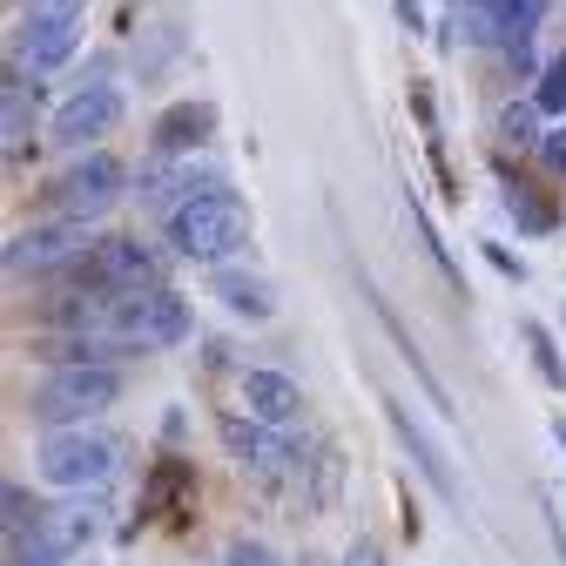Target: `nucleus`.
Listing matches in <instances>:
<instances>
[{"label":"nucleus","instance_id":"obj_1","mask_svg":"<svg viewBox=\"0 0 566 566\" xmlns=\"http://www.w3.org/2000/svg\"><path fill=\"white\" fill-rule=\"evenodd\" d=\"M256 237V209L230 189V196H202V202H182L176 217H169V250L189 256V263H209V270H223L250 250Z\"/></svg>","mask_w":566,"mask_h":566},{"label":"nucleus","instance_id":"obj_2","mask_svg":"<svg viewBox=\"0 0 566 566\" xmlns=\"http://www.w3.org/2000/svg\"><path fill=\"white\" fill-rule=\"evenodd\" d=\"M122 365H67V371H48L34 391H28V418L41 432H75V424L102 418L115 398H122Z\"/></svg>","mask_w":566,"mask_h":566},{"label":"nucleus","instance_id":"obj_3","mask_svg":"<svg viewBox=\"0 0 566 566\" xmlns=\"http://www.w3.org/2000/svg\"><path fill=\"white\" fill-rule=\"evenodd\" d=\"M196 331V317H189V304L169 291H128V297H115V311H108V324H102V337L122 350V358H149V350H176L182 337Z\"/></svg>","mask_w":566,"mask_h":566},{"label":"nucleus","instance_id":"obj_4","mask_svg":"<svg viewBox=\"0 0 566 566\" xmlns=\"http://www.w3.org/2000/svg\"><path fill=\"white\" fill-rule=\"evenodd\" d=\"M115 465H122V439L88 432V424H75V432H48L41 452H34V472L54 492H95V485L115 479Z\"/></svg>","mask_w":566,"mask_h":566},{"label":"nucleus","instance_id":"obj_5","mask_svg":"<svg viewBox=\"0 0 566 566\" xmlns=\"http://www.w3.org/2000/svg\"><path fill=\"white\" fill-rule=\"evenodd\" d=\"M122 196H128V163H122V156H108V149L75 156V163H67V169L48 182V209H54V217H75V223L108 217Z\"/></svg>","mask_w":566,"mask_h":566},{"label":"nucleus","instance_id":"obj_6","mask_svg":"<svg viewBox=\"0 0 566 566\" xmlns=\"http://www.w3.org/2000/svg\"><path fill=\"white\" fill-rule=\"evenodd\" d=\"M122 108L128 102H122L115 82H82L75 95L48 115V142H54V149H67V156H88V149H102V135H115Z\"/></svg>","mask_w":566,"mask_h":566},{"label":"nucleus","instance_id":"obj_7","mask_svg":"<svg viewBox=\"0 0 566 566\" xmlns=\"http://www.w3.org/2000/svg\"><path fill=\"white\" fill-rule=\"evenodd\" d=\"M102 237H88V223H75V217H48V223H34V230H14L8 237V250H0V263H8V276H54V270H67L82 250H95Z\"/></svg>","mask_w":566,"mask_h":566},{"label":"nucleus","instance_id":"obj_8","mask_svg":"<svg viewBox=\"0 0 566 566\" xmlns=\"http://www.w3.org/2000/svg\"><path fill=\"white\" fill-rule=\"evenodd\" d=\"M135 196L142 209H163V217H176L182 202H202V196H230V176L209 169L196 156H149L135 176Z\"/></svg>","mask_w":566,"mask_h":566},{"label":"nucleus","instance_id":"obj_9","mask_svg":"<svg viewBox=\"0 0 566 566\" xmlns=\"http://www.w3.org/2000/svg\"><path fill=\"white\" fill-rule=\"evenodd\" d=\"M217 432H223L230 459H237L243 472H256V479H291V472H304V465H311V459H304V446H297L291 432H276V424H263V418H250V411L217 418Z\"/></svg>","mask_w":566,"mask_h":566},{"label":"nucleus","instance_id":"obj_10","mask_svg":"<svg viewBox=\"0 0 566 566\" xmlns=\"http://www.w3.org/2000/svg\"><path fill=\"white\" fill-rule=\"evenodd\" d=\"M378 405H385V418H391L398 446L411 452V465H418L424 479H432V492H439V500H446V506H465V485H459V472H452L446 446H439V439H432V432H424V424L411 418V405H405V398H378Z\"/></svg>","mask_w":566,"mask_h":566},{"label":"nucleus","instance_id":"obj_11","mask_svg":"<svg viewBox=\"0 0 566 566\" xmlns=\"http://www.w3.org/2000/svg\"><path fill=\"white\" fill-rule=\"evenodd\" d=\"M209 297H217L230 317H243V324H270L276 317V283L263 270H243V263L209 270Z\"/></svg>","mask_w":566,"mask_h":566},{"label":"nucleus","instance_id":"obj_12","mask_svg":"<svg viewBox=\"0 0 566 566\" xmlns=\"http://www.w3.org/2000/svg\"><path fill=\"white\" fill-rule=\"evenodd\" d=\"M237 398H243L250 418L276 424V432H291V424L304 418V391H297L291 371H243V378H237Z\"/></svg>","mask_w":566,"mask_h":566},{"label":"nucleus","instance_id":"obj_13","mask_svg":"<svg viewBox=\"0 0 566 566\" xmlns=\"http://www.w3.org/2000/svg\"><path fill=\"white\" fill-rule=\"evenodd\" d=\"M209 135H217V102H169L149 128L156 156H196Z\"/></svg>","mask_w":566,"mask_h":566},{"label":"nucleus","instance_id":"obj_14","mask_svg":"<svg viewBox=\"0 0 566 566\" xmlns=\"http://www.w3.org/2000/svg\"><path fill=\"white\" fill-rule=\"evenodd\" d=\"M34 122H41V82H28V67L14 61L8 82H0V135H8V156H21L34 142Z\"/></svg>","mask_w":566,"mask_h":566},{"label":"nucleus","instance_id":"obj_15","mask_svg":"<svg viewBox=\"0 0 566 566\" xmlns=\"http://www.w3.org/2000/svg\"><path fill=\"white\" fill-rule=\"evenodd\" d=\"M41 533L75 559V553H88L95 539H102V500H88V492H75V500H61V506H48V520H41Z\"/></svg>","mask_w":566,"mask_h":566},{"label":"nucleus","instance_id":"obj_16","mask_svg":"<svg viewBox=\"0 0 566 566\" xmlns=\"http://www.w3.org/2000/svg\"><path fill=\"white\" fill-rule=\"evenodd\" d=\"M88 21H48V28H21V67H34V75H54V67L75 61Z\"/></svg>","mask_w":566,"mask_h":566},{"label":"nucleus","instance_id":"obj_17","mask_svg":"<svg viewBox=\"0 0 566 566\" xmlns=\"http://www.w3.org/2000/svg\"><path fill=\"white\" fill-rule=\"evenodd\" d=\"M371 317H378V324H385V337H391V344H398V358H405V365H411V378H418V385H424V398H432V405H439V411H452V398H446V385H439V378H432V365H424V350H418V337H411V331H405V324H398V311H391V304H385V297H371Z\"/></svg>","mask_w":566,"mask_h":566},{"label":"nucleus","instance_id":"obj_18","mask_svg":"<svg viewBox=\"0 0 566 566\" xmlns=\"http://www.w3.org/2000/svg\"><path fill=\"white\" fill-rule=\"evenodd\" d=\"M452 28L472 48H506V21H500V0H452Z\"/></svg>","mask_w":566,"mask_h":566},{"label":"nucleus","instance_id":"obj_19","mask_svg":"<svg viewBox=\"0 0 566 566\" xmlns=\"http://www.w3.org/2000/svg\"><path fill=\"white\" fill-rule=\"evenodd\" d=\"M539 122H546V115L533 108V95H526V102H506V108H500V142H506V149H539V142H546Z\"/></svg>","mask_w":566,"mask_h":566},{"label":"nucleus","instance_id":"obj_20","mask_svg":"<svg viewBox=\"0 0 566 566\" xmlns=\"http://www.w3.org/2000/svg\"><path fill=\"white\" fill-rule=\"evenodd\" d=\"M520 337H526V350H533V371H539V378H546L553 391H566V358H559V344H553V331L526 317V324H520Z\"/></svg>","mask_w":566,"mask_h":566},{"label":"nucleus","instance_id":"obj_21","mask_svg":"<svg viewBox=\"0 0 566 566\" xmlns=\"http://www.w3.org/2000/svg\"><path fill=\"white\" fill-rule=\"evenodd\" d=\"M506 209H513V223H520L526 237H546V230L559 223V217H553V202H539L526 182H513V189H506Z\"/></svg>","mask_w":566,"mask_h":566},{"label":"nucleus","instance_id":"obj_22","mask_svg":"<svg viewBox=\"0 0 566 566\" xmlns=\"http://www.w3.org/2000/svg\"><path fill=\"white\" fill-rule=\"evenodd\" d=\"M8 566H67V553L34 526V533H8Z\"/></svg>","mask_w":566,"mask_h":566},{"label":"nucleus","instance_id":"obj_23","mask_svg":"<svg viewBox=\"0 0 566 566\" xmlns=\"http://www.w3.org/2000/svg\"><path fill=\"white\" fill-rule=\"evenodd\" d=\"M533 108H539V115H566V48L533 75Z\"/></svg>","mask_w":566,"mask_h":566},{"label":"nucleus","instance_id":"obj_24","mask_svg":"<svg viewBox=\"0 0 566 566\" xmlns=\"http://www.w3.org/2000/svg\"><path fill=\"white\" fill-rule=\"evenodd\" d=\"M0 506H8V533H34V526L48 520V506L34 500L28 485H8V492H0Z\"/></svg>","mask_w":566,"mask_h":566},{"label":"nucleus","instance_id":"obj_25","mask_svg":"<svg viewBox=\"0 0 566 566\" xmlns=\"http://www.w3.org/2000/svg\"><path fill=\"white\" fill-rule=\"evenodd\" d=\"M48 21H88V0H28L21 28H48Z\"/></svg>","mask_w":566,"mask_h":566},{"label":"nucleus","instance_id":"obj_26","mask_svg":"<svg viewBox=\"0 0 566 566\" xmlns=\"http://www.w3.org/2000/svg\"><path fill=\"white\" fill-rule=\"evenodd\" d=\"M223 566H283L263 539H230V553H223Z\"/></svg>","mask_w":566,"mask_h":566},{"label":"nucleus","instance_id":"obj_27","mask_svg":"<svg viewBox=\"0 0 566 566\" xmlns=\"http://www.w3.org/2000/svg\"><path fill=\"white\" fill-rule=\"evenodd\" d=\"M539 163H546V176H566V128H546V142H539Z\"/></svg>","mask_w":566,"mask_h":566},{"label":"nucleus","instance_id":"obj_28","mask_svg":"<svg viewBox=\"0 0 566 566\" xmlns=\"http://www.w3.org/2000/svg\"><path fill=\"white\" fill-rule=\"evenodd\" d=\"M391 8H398V28L405 34H424V0H391Z\"/></svg>","mask_w":566,"mask_h":566},{"label":"nucleus","instance_id":"obj_29","mask_svg":"<svg viewBox=\"0 0 566 566\" xmlns=\"http://www.w3.org/2000/svg\"><path fill=\"white\" fill-rule=\"evenodd\" d=\"M344 566H385V553H378L371 539H358V546H350V559H344Z\"/></svg>","mask_w":566,"mask_h":566},{"label":"nucleus","instance_id":"obj_30","mask_svg":"<svg viewBox=\"0 0 566 566\" xmlns=\"http://www.w3.org/2000/svg\"><path fill=\"white\" fill-rule=\"evenodd\" d=\"M546 533H553V546H559V566H566V526H559V513H546Z\"/></svg>","mask_w":566,"mask_h":566},{"label":"nucleus","instance_id":"obj_31","mask_svg":"<svg viewBox=\"0 0 566 566\" xmlns=\"http://www.w3.org/2000/svg\"><path fill=\"white\" fill-rule=\"evenodd\" d=\"M553 439H559V452H566V418H559V424H553Z\"/></svg>","mask_w":566,"mask_h":566},{"label":"nucleus","instance_id":"obj_32","mask_svg":"<svg viewBox=\"0 0 566 566\" xmlns=\"http://www.w3.org/2000/svg\"><path fill=\"white\" fill-rule=\"evenodd\" d=\"M533 8H539V14H546V8H553V0H533Z\"/></svg>","mask_w":566,"mask_h":566}]
</instances>
